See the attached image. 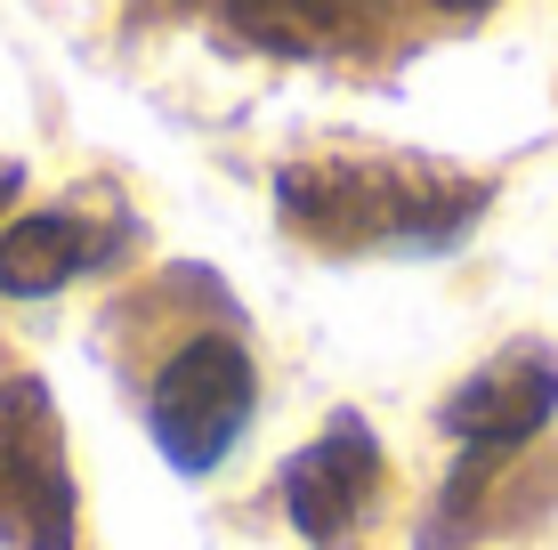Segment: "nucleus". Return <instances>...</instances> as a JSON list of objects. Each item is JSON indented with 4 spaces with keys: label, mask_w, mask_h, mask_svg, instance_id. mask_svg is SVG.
Masks as SVG:
<instances>
[{
    "label": "nucleus",
    "mask_w": 558,
    "mask_h": 550,
    "mask_svg": "<svg viewBox=\"0 0 558 550\" xmlns=\"http://www.w3.org/2000/svg\"><path fill=\"white\" fill-rule=\"evenodd\" d=\"M259 413V365L243 340L227 332H203L154 372V396H146V421H154V445H162L170 469L186 478H210V469L235 453V438L252 429Z\"/></svg>",
    "instance_id": "1"
},
{
    "label": "nucleus",
    "mask_w": 558,
    "mask_h": 550,
    "mask_svg": "<svg viewBox=\"0 0 558 550\" xmlns=\"http://www.w3.org/2000/svg\"><path fill=\"white\" fill-rule=\"evenodd\" d=\"M283 211L324 243H437L470 219V211H446L437 186H405L397 170H373V162L292 170L283 179Z\"/></svg>",
    "instance_id": "2"
},
{
    "label": "nucleus",
    "mask_w": 558,
    "mask_h": 550,
    "mask_svg": "<svg viewBox=\"0 0 558 550\" xmlns=\"http://www.w3.org/2000/svg\"><path fill=\"white\" fill-rule=\"evenodd\" d=\"M437 9H461V16H470V9H486V0H437Z\"/></svg>",
    "instance_id": "7"
},
{
    "label": "nucleus",
    "mask_w": 558,
    "mask_h": 550,
    "mask_svg": "<svg viewBox=\"0 0 558 550\" xmlns=\"http://www.w3.org/2000/svg\"><path fill=\"white\" fill-rule=\"evenodd\" d=\"M558 413V356L543 349H510L486 372H470L446 396V429L461 453H518Z\"/></svg>",
    "instance_id": "5"
},
{
    "label": "nucleus",
    "mask_w": 558,
    "mask_h": 550,
    "mask_svg": "<svg viewBox=\"0 0 558 550\" xmlns=\"http://www.w3.org/2000/svg\"><path fill=\"white\" fill-rule=\"evenodd\" d=\"M380 486H389L380 438L356 421V413H340L316 445L292 453V469H283V510H292V526H300L316 550H349L356 526L373 518Z\"/></svg>",
    "instance_id": "4"
},
{
    "label": "nucleus",
    "mask_w": 558,
    "mask_h": 550,
    "mask_svg": "<svg viewBox=\"0 0 558 550\" xmlns=\"http://www.w3.org/2000/svg\"><path fill=\"white\" fill-rule=\"evenodd\" d=\"M0 535L25 550H73V478L57 413L33 381L0 389Z\"/></svg>",
    "instance_id": "3"
},
{
    "label": "nucleus",
    "mask_w": 558,
    "mask_h": 550,
    "mask_svg": "<svg viewBox=\"0 0 558 550\" xmlns=\"http://www.w3.org/2000/svg\"><path fill=\"white\" fill-rule=\"evenodd\" d=\"M82 268H89V235H82V219H65V211H25L0 235V292L9 300H49Z\"/></svg>",
    "instance_id": "6"
}]
</instances>
